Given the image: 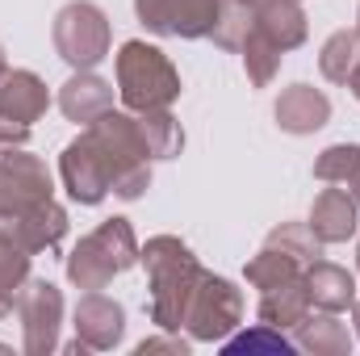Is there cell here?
Segmentation results:
<instances>
[{
	"mask_svg": "<svg viewBox=\"0 0 360 356\" xmlns=\"http://www.w3.org/2000/svg\"><path fill=\"white\" fill-rule=\"evenodd\" d=\"M55 197V180L46 160L30 155L25 147H13V151H0V222L25 214L30 205Z\"/></svg>",
	"mask_w": 360,
	"mask_h": 356,
	"instance_id": "cell-8",
	"label": "cell"
},
{
	"mask_svg": "<svg viewBox=\"0 0 360 356\" xmlns=\"http://www.w3.org/2000/svg\"><path fill=\"white\" fill-rule=\"evenodd\" d=\"M310 310H314V306H310V293H306V276H297V281H285V285H276V289H264L256 314H260V323H269V327L293 331Z\"/></svg>",
	"mask_w": 360,
	"mask_h": 356,
	"instance_id": "cell-20",
	"label": "cell"
},
{
	"mask_svg": "<svg viewBox=\"0 0 360 356\" xmlns=\"http://www.w3.org/2000/svg\"><path fill=\"white\" fill-rule=\"evenodd\" d=\"M272 117H276V126L285 134H314V130H323L331 122V101L314 84H289L276 96Z\"/></svg>",
	"mask_w": 360,
	"mask_h": 356,
	"instance_id": "cell-13",
	"label": "cell"
},
{
	"mask_svg": "<svg viewBox=\"0 0 360 356\" xmlns=\"http://www.w3.org/2000/svg\"><path fill=\"white\" fill-rule=\"evenodd\" d=\"M72 327H76V340H80L84 348L109 352V348H117L122 336H126V310H122V302H113L109 293L89 289V293L76 302Z\"/></svg>",
	"mask_w": 360,
	"mask_h": 356,
	"instance_id": "cell-11",
	"label": "cell"
},
{
	"mask_svg": "<svg viewBox=\"0 0 360 356\" xmlns=\"http://www.w3.org/2000/svg\"><path fill=\"white\" fill-rule=\"evenodd\" d=\"M25 143H30V126L17 122V117H8V113H0V151L25 147Z\"/></svg>",
	"mask_w": 360,
	"mask_h": 356,
	"instance_id": "cell-30",
	"label": "cell"
},
{
	"mask_svg": "<svg viewBox=\"0 0 360 356\" xmlns=\"http://www.w3.org/2000/svg\"><path fill=\"white\" fill-rule=\"evenodd\" d=\"M84 134L96 143V151H101L105 164H109L113 197L139 201V197L151 189V155H147V143H143V134H139V117H134L130 109H126V113L109 109V113H101L96 122L84 126Z\"/></svg>",
	"mask_w": 360,
	"mask_h": 356,
	"instance_id": "cell-2",
	"label": "cell"
},
{
	"mask_svg": "<svg viewBox=\"0 0 360 356\" xmlns=\"http://www.w3.org/2000/svg\"><path fill=\"white\" fill-rule=\"evenodd\" d=\"M151 352H176V356H184V352H188V340H180V336H155V340H143V344H139V356H151Z\"/></svg>",
	"mask_w": 360,
	"mask_h": 356,
	"instance_id": "cell-31",
	"label": "cell"
},
{
	"mask_svg": "<svg viewBox=\"0 0 360 356\" xmlns=\"http://www.w3.org/2000/svg\"><path fill=\"white\" fill-rule=\"evenodd\" d=\"M8 72V59H4V46H0V76Z\"/></svg>",
	"mask_w": 360,
	"mask_h": 356,
	"instance_id": "cell-35",
	"label": "cell"
},
{
	"mask_svg": "<svg viewBox=\"0 0 360 356\" xmlns=\"http://www.w3.org/2000/svg\"><path fill=\"white\" fill-rule=\"evenodd\" d=\"M360 68V34L356 30H335L323 51H319V72L331 84H348V76Z\"/></svg>",
	"mask_w": 360,
	"mask_h": 356,
	"instance_id": "cell-24",
	"label": "cell"
},
{
	"mask_svg": "<svg viewBox=\"0 0 360 356\" xmlns=\"http://www.w3.org/2000/svg\"><path fill=\"white\" fill-rule=\"evenodd\" d=\"M352 323H356V336H360V302H352Z\"/></svg>",
	"mask_w": 360,
	"mask_h": 356,
	"instance_id": "cell-34",
	"label": "cell"
},
{
	"mask_svg": "<svg viewBox=\"0 0 360 356\" xmlns=\"http://www.w3.org/2000/svg\"><path fill=\"white\" fill-rule=\"evenodd\" d=\"M264 243H269V248H281L285 256H293L297 265H306V268L323 256V243H319V235L310 231V222H281V227L269 231Z\"/></svg>",
	"mask_w": 360,
	"mask_h": 356,
	"instance_id": "cell-27",
	"label": "cell"
},
{
	"mask_svg": "<svg viewBox=\"0 0 360 356\" xmlns=\"http://www.w3.org/2000/svg\"><path fill=\"white\" fill-rule=\"evenodd\" d=\"M113 68H117V96L130 113L172 109V101L180 96V72L172 68V59L143 38L122 42Z\"/></svg>",
	"mask_w": 360,
	"mask_h": 356,
	"instance_id": "cell-3",
	"label": "cell"
},
{
	"mask_svg": "<svg viewBox=\"0 0 360 356\" xmlns=\"http://www.w3.org/2000/svg\"><path fill=\"white\" fill-rule=\"evenodd\" d=\"M134 117H139V134H143L151 160H172V155L184 151V130L172 117V109H147V113H134Z\"/></svg>",
	"mask_w": 360,
	"mask_h": 356,
	"instance_id": "cell-22",
	"label": "cell"
},
{
	"mask_svg": "<svg viewBox=\"0 0 360 356\" xmlns=\"http://www.w3.org/2000/svg\"><path fill=\"white\" fill-rule=\"evenodd\" d=\"M356 268H360V243H356Z\"/></svg>",
	"mask_w": 360,
	"mask_h": 356,
	"instance_id": "cell-37",
	"label": "cell"
},
{
	"mask_svg": "<svg viewBox=\"0 0 360 356\" xmlns=\"http://www.w3.org/2000/svg\"><path fill=\"white\" fill-rule=\"evenodd\" d=\"M239 51H243V72H248V80H252L256 89H269L272 80H276V72H281V59H285V51L272 42L260 25L248 34V42H243Z\"/></svg>",
	"mask_w": 360,
	"mask_h": 356,
	"instance_id": "cell-25",
	"label": "cell"
},
{
	"mask_svg": "<svg viewBox=\"0 0 360 356\" xmlns=\"http://www.w3.org/2000/svg\"><path fill=\"white\" fill-rule=\"evenodd\" d=\"M0 231H4L13 243H21L30 256L59 252V243L68 239V210H63L55 197H46V201L30 205L25 214H17V218L0 222Z\"/></svg>",
	"mask_w": 360,
	"mask_h": 356,
	"instance_id": "cell-12",
	"label": "cell"
},
{
	"mask_svg": "<svg viewBox=\"0 0 360 356\" xmlns=\"http://www.w3.org/2000/svg\"><path fill=\"white\" fill-rule=\"evenodd\" d=\"M30 260L34 256L0 231V319H8L17 310V293L30 281Z\"/></svg>",
	"mask_w": 360,
	"mask_h": 356,
	"instance_id": "cell-23",
	"label": "cell"
},
{
	"mask_svg": "<svg viewBox=\"0 0 360 356\" xmlns=\"http://www.w3.org/2000/svg\"><path fill=\"white\" fill-rule=\"evenodd\" d=\"M293 331H297V336H293V344H297L302 352H314V356H344V352H352L348 323H340V314H331V310L306 314Z\"/></svg>",
	"mask_w": 360,
	"mask_h": 356,
	"instance_id": "cell-19",
	"label": "cell"
},
{
	"mask_svg": "<svg viewBox=\"0 0 360 356\" xmlns=\"http://www.w3.org/2000/svg\"><path fill=\"white\" fill-rule=\"evenodd\" d=\"M51 42L59 51V59L76 72H92L101 59H109L113 51V30L105 8H96L92 0H72L55 13L51 25Z\"/></svg>",
	"mask_w": 360,
	"mask_h": 356,
	"instance_id": "cell-5",
	"label": "cell"
},
{
	"mask_svg": "<svg viewBox=\"0 0 360 356\" xmlns=\"http://www.w3.org/2000/svg\"><path fill=\"white\" fill-rule=\"evenodd\" d=\"M256 30V0H218V17L210 25V42L222 51H239Z\"/></svg>",
	"mask_w": 360,
	"mask_h": 356,
	"instance_id": "cell-21",
	"label": "cell"
},
{
	"mask_svg": "<svg viewBox=\"0 0 360 356\" xmlns=\"http://www.w3.org/2000/svg\"><path fill=\"white\" fill-rule=\"evenodd\" d=\"M17 319H21V348L30 356H46L59 348V323H63V293L46 276H30L17 293Z\"/></svg>",
	"mask_w": 360,
	"mask_h": 356,
	"instance_id": "cell-7",
	"label": "cell"
},
{
	"mask_svg": "<svg viewBox=\"0 0 360 356\" xmlns=\"http://www.w3.org/2000/svg\"><path fill=\"white\" fill-rule=\"evenodd\" d=\"M356 34H360V8H356Z\"/></svg>",
	"mask_w": 360,
	"mask_h": 356,
	"instance_id": "cell-36",
	"label": "cell"
},
{
	"mask_svg": "<svg viewBox=\"0 0 360 356\" xmlns=\"http://www.w3.org/2000/svg\"><path fill=\"white\" fill-rule=\"evenodd\" d=\"M297 276H306V265H297L293 256H285L281 248H269V243L248 260V285H256L260 293L285 285V281H297Z\"/></svg>",
	"mask_w": 360,
	"mask_h": 356,
	"instance_id": "cell-26",
	"label": "cell"
},
{
	"mask_svg": "<svg viewBox=\"0 0 360 356\" xmlns=\"http://www.w3.org/2000/svg\"><path fill=\"white\" fill-rule=\"evenodd\" d=\"M306 222L319 235V243H348L360 227V205L348 189H323L314 197Z\"/></svg>",
	"mask_w": 360,
	"mask_h": 356,
	"instance_id": "cell-14",
	"label": "cell"
},
{
	"mask_svg": "<svg viewBox=\"0 0 360 356\" xmlns=\"http://www.w3.org/2000/svg\"><path fill=\"white\" fill-rule=\"evenodd\" d=\"M139 265L147 268V285H151V323L160 331H180L188 302L205 276L193 248L176 235H155L139 248Z\"/></svg>",
	"mask_w": 360,
	"mask_h": 356,
	"instance_id": "cell-1",
	"label": "cell"
},
{
	"mask_svg": "<svg viewBox=\"0 0 360 356\" xmlns=\"http://www.w3.org/2000/svg\"><path fill=\"white\" fill-rule=\"evenodd\" d=\"M59 177H63V189L72 201L80 205H101L109 193H113V180H109V164L105 155L96 151L89 134L80 130V139H72L59 155Z\"/></svg>",
	"mask_w": 360,
	"mask_h": 356,
	"instance_id": "cell-9",
	"label": "cell"
},
{
	"mask_svg": "<svg viewBox=\"0 0 360 356\" xmlns=\"http://www.w3.org/2000/svg\"><path fill=\"white\" fill-rule=\"evenodd\" d=\"M256 25L269 34L281 51L302 46L306 34H310V21H306L302 0H256Z\"/></svg>",
	"mask_w": 360,
	"mask_h": 356,
	"instance_id": "cell-18",
	"label": "cell"
},
{
	"mask_svg": "<svg viewBox=\"0 0 360 356\" xmlns=\"http://www.w3.org/2000/svg\"><path fill=\"white\" fill-rule=\"evenodd\" d=\"M134 13L160 38H210L218 0H134Z\"/></svg>",
	"mask_w": 360,
	"mask_h": 356,
	"instance_id": "cell-10",
	"label": "cell"
},
{
	"mask_svg": "<svg viewBox=\"0 0 360 356\" xmlns=\"http://www.w3.org/2000/svg\"><path fill=\"white\" fill-rule=\"evenodd\" d=\"M360 172V143H331L314 160V177L323 184H348Z\"/></svg>",
	"mask_w": 360,
	"mask_h": 356,
	"instance_id": "cell-29",
	"label": "cell"
},
{
	"mask_svg": "<svg viewBox=\"0 0 360 356\" xmlns=\"http://www.w3.org/2000/svg\"><path fill=\"white\" fill-rule=\"evenodd\" d=\"M46 105H51V92L42 84V76H34L25 68H13V72L0 76V113L34 126L46 113Z\"/></svg>",
	"mask_w": 360,
	"mask_h": 356,
	"instance_id": "cell-16",
	"label": "cell"
},
{
	"mask_svg": "<svg viewBox=\"0 0 360 356\" xmlns=\"http://www.w3.org/2000/svg\"><path fill=\"white\" fill-rule=\"evenodd\" d=\"M306 293H310L314 310L340 314V310H352V302H356V276L331 260H314L306 268Z\"/></svg>",
	"mask_w": 360,
	"mask_h": 356,
	"instance_id": "cell-17",
	"label": "cell"
},
{
	"mask_svg": "<svg viewBox=\"0 0 360 356\" xmlns=\"http://www.w3.org/2000/svg\"><path fill=\"white\" fill-rule=\"evenodd\" d=\"M222 352L239 356V352H297V344L281 331V327H269V323H256V327H248V331H239V336H226L222 340Z\"/></svg>",
	"mask_w": 360,
	"mask_h": 356,
	"instance_id": "cell-28",
	"label": "cell"
},
{
	"mask_svg": "<svg viewBox=\"0 0 360 356\" xmlns=\"http://www.w3.org/2000/svg\"><path fill=\"white\" fill-rule=\"evenodd\" d=\"M139 265V239L130 218H105L96 231H89L72 256H68V281L76 289H105L113 276H122L126 268Z\"/></svg>",
	"mask_w": 360,
	"mask_h": 356,
	"instance_id": "cell-4",
	"label": "cell"
},
{
	"mask_svg": "<svg viewBox=\"0 0 360 356\" xmlns=\"http://www.w3.org/2000/svg\"><path fill=\"white\" fill-rule=\"evenodd\" d=\"M239 319H243V293L235 289V281L205 272L197 293H193V302H188L184 331L197 344H222L239 327Z\"/></svg>",
	"mask_w": 360,
	"mask_h": 356,
	"instance_id": "cell-6",
	"label": "cell"
},
{
	"mask_svg": "<svg viewBox=\"0 0 360 356\" xmlns=\"http://www.w3.org/2000/svg\"><path fill=\"white\" fill-rule=\"evenodd\" d=\"M348 89H352V96H356V101H360V68H356V72H352V76H348Z\"/></svg>",
	"mask_w": 360,
	"mask_h": 356,
	"instance_id": "cell-32",
	"label": "cell"
},
{
	"mask_svg": "<svg viewBox=\"0 0 360 356\" xmlns=\"http://www.w3.org/2000/svg\"><path fill=\"white\" fill-rule=\"evenodd\" d=\"M348 193H352V197H356V205H360V172L352 180H348Z\"/></svg>",
	"mask_w": 360,
	"mask_h": 356,
	"instance_id": "cell-33",
	"label": "cell"
},
{
	"mask_svg": "<svg viewBox=\"0 0 360 356\" xmlns=\"http://www.w3.org/2000/svg\"><path fill=\"white\" fill-rule=\"evenodd\" d=\"M59 109H63L68 122L89 126V122H96L101 113L113 109V84L101 80L96 72H76V76L59 89Z\"/></svg>",
	"mask_w": 360,
	"mask_h": 356,
	"instance_id": "cell-15",
	"label": "cell"
}]
</instances>
